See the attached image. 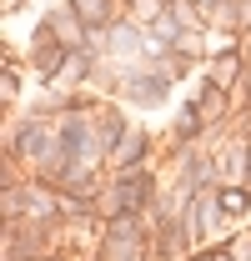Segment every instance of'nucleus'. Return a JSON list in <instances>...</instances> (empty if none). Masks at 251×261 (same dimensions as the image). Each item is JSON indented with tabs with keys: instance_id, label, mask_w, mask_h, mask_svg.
I'll use <instances>...</instances> for the list:
<instances>
[{
	"instance_id": "9b49d317",
	"label": "nucleus",
	"mask_w": 251,
	"mask_h": 261,
	"mask_svg": "<svg viewBox=\"0 0 251 261\" xmlns=\"http://www.w3.org/2000/svg\"><path fill=\"white\" fill-rule=\"evenodd\" d=\"M246 151H251V146H246Z\"/></svg>"
},
{
	"instance_id": "9d476101",
	"label": "nucleus",
	"mask_w": 251,
	"mask_h": 261,
	"mask_svg": "<svg viewBox=\"0 0 251 261\" xmlns=\"http://www.w3.org/2000/svg\"><path fill=\"white\" fill-rule=\"evenodd\" d=\"M15 5H20V0H5V10H15Z\"/></svg>"
},
{
	"instance_id": "7ed1b4c3",
	"label": "nucleus",
	"mask_w": 251,
	"mask_h": 261,
	"mask_svg": "<svg viewBox=\"0 0 251 261\" xmlns=\"http://www.w3.org/2000/svg\"><path fill=\"white\" fill-rule=\"evenodd\" d=\"M141 146H146V136H141V130H126V141L116 146V161H136Z\"/></svg>"
},
{
	"instance_id": "423d86ee",
	"label": "nucleus",
	"mask_w": 251,
	"mask_h": 261,
	"mask_svg": "<svg viewBox=\"0 0 251 261\" xmlns=\"http://www.w3.org/2000/svg\"><path fill=\"white\" fill-rule=\"evenodd\" d=\"M236 70H241V65H236V56H221V61H216V86H226Z\"/></svg>"
},
{
	"instance_id": "0eeeda50",
	"label": "nucleus",
	"mask_w": 251,
	"mask_h": 261,
	"mask_svg": "<svg viewBox=\"0 0 251 261\" xmlns=\"http://www.w3.org/2000/svg\"><path fill=\"white\" fill-rule=\"evenodd\" d=\"M76 10H81L86 20H101V15H106V0H76Z\"/></svg>"
},
{
	"instance_id": "39448f33",
	"label": "nucleus",
	"mask_w": 251,
	"mask_h": 261,
	"mask_svg": "<svg viewBox=\"0 0 251 261\" xmlns=\"http://www.w3.org/2000/svg\"><path fill=\"white\" fill-rule=\"evenodd\" d=\"M221 106H226V96H221V86H206V121H216Z\"/></svg>"
},
{
	"instance_id": "f257e3e1",
	"label": "nucleus",
	"mask_w": 251,
	"mask_h": 261,
	"mask_svg": "<svg viewBox=\"0 0 251 261\" xmlns=\"http://www.w3.org/2000/svg\"><path fill=\"white\" fill-rule=\"evenodd\" d=\"M51 31H56V45L76 50L81 45V10H56L51 15Z\"/></svg>"
},
{
	"instance_id": "20e7f679",
	"label": "nucleus",
	"mask_w": 251,
	"mask_h": 261,
	"mask_svg": "<svg viewBox=\"0 0 251 261\" xmlns=\"http://www.w3.org/2000/svg\"><path fill=\"white\" fill-rule=\"evenodd\" d=\"M171 20H176V25H201L196 5H186V0H171Z\"/></svg>"
},
{
	"instance_id": "f03ea898",
	"label": "nucleus",
	"mask_w": 251,
	"mask_h": 261,
	"mask_svg": "<svg viewBox=\"0 0 251 261\" xmlns=\"http://www.w3.org/2000/svg\"><path fill=\"white\" fill-rule=\"evenodd\" d=\"M216 201H221V211H226V216H241V211L251 206V196L241 191V186H226V191H221Z\"/></svg>"
},
{
	"instance_id": "6e6552de",
	"label": "nucleus",
	"mask_w": 251,
	"mask_h": 261,
	"mask_svg": "<svg viewBox=\"0 0 251 261\" xmlns=\"http://www.w3.org/2000/svg\"><path fill=\"white\" fill-rule=\"evenodd\" d=\"M176 45H181L186 56H196V50H201V35H176Z\"/></svg>"
},
{
	"instance_id": "1a4fd4ad",
	"label": "nucleus",
	"mask_w": 251,
	"mask_h": 261,
	"mask_svg": "<svg viewBox=\"0 0 251 261\" xmlns=\"http://www.w3.org/2000/svg\"><path fill=\"white\" fill-rule=\"evenodd\" d=\"M241 20H246V25H251V0H246V5H241Z\"/></svg>"
}]
</instances>
